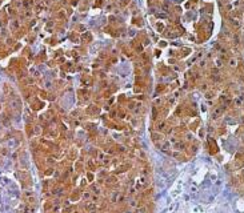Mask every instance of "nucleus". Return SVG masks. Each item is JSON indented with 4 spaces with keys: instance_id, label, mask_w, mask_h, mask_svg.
Returning a JSON list of instances; mask_svg holds the SVG:
<instances>
[{
    "instance_id": "1",
    "label": "nucleus",
    "mask_w": 244,
    "mask_h": 213,
    "mask_svg": "<svg viewBox=\"0 0 244 213\" xmlns=\"http://www.w3.org/2000/svg\"><path fill=\"white\" fill-rule=\"evenodd\" d=\"M31 105H32L33 111H39V109L43 108V103H41V101H39V100H33Z\"/></svg>"
},
{
    "instance_id": "2",
    "label": "nucleus",
    "mask_w": 244,
    "mask_h": 213,
    "mask_svg": "<svg viewBox=\"0 0 244 213\" xmlns=\"http://www.w3.org/2000/svg\"><path fill=\"white\" fill-rule=\"evenodd\" d=\"M6 23H7V13L4 12V11H1V12H0V24H1V25H6Z\"/></svg>"
},
{
    "instance_id": "3",
    "label": "nucleus",
    "mask_w": 244,
    "mask_h": 213,
    "mask_svg": "<svg viewBox=\"0 0 244 213\" xmlns=\"http://www.w3.org/2000/svg\"><path fill=\"white\" fill-rule=\"evenodd\" d=\"M8 55V51L6 48H0V57H4V56Z\"/></svg>"
}]
</instances>
